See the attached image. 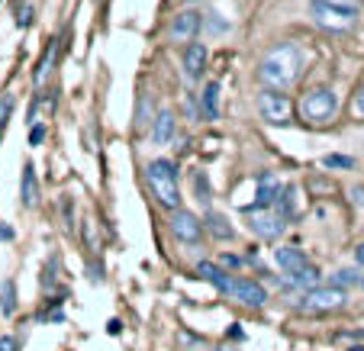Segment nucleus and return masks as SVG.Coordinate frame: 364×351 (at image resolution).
<instances>
[{"label":"nucleus","instance_id":"obj_1","mask_svg":"<svg viewBox=\"0 0 364 351\" xmlns=\"http://www.w3.org/2000/svg\"><path fill=\"white\" fill-rule=\"evenodd\" d=\"M303 62H306V58H303V48L296 45V42H277V45H271L268 52H264L262 65H258V77H262L264 87L284 90L300 81Z\"/></svg>","mask_w":364,"mask_h":351},{"label":"nucleus","instance_id":"obj_2","mask_svg":"<svg viewBox=\"0 0 364 351\" xmlns=\"http://www.w3.org/2000/svg\"><path fill=\"white\" fill-rule=\"evenodd\" d=\"M145 178H149V187L155 193L165 210H178L181 207V187H178V171H174V161L168 158H155L149 168H145Z\"/></svg>","mask_w":364,"mask_h":351},{"label":"nucleus","instance_id":"obj_3","mask_svg":"<svg viewBox=\"0 0 364 351\" xmlns=\"http://www.w3.org/2000/svg\"><path fill=\"white\" fill-rule=\"evenodd\" d=\"M338 110V97L332 87H313L309 94H303L300 113L309 119V123H329Z\"/></svg>","mask_w":364,"mask_h":351},{"label":"nucleus","instance_id":"obj_4","mask_svg":"<svg viewBox=\"0 0 364 351\" xmlns=\"http://www.w3.org/2000/svg\"><path fill=\"white\" fill-rule=\"evenodd\" d=\"M258 117L271 126H290V119H294V104H290L287 94L264 87L262 94H258Z\"/></svg>","mask_w":364,"mask_h":351},{"label":"nucleus","instance_id":"obj_5","mask_svg":"<svg viewBox=\"0 0 364 351\" xmlns=\"http://www.w3.org/2000/svg\"><path fill=\"white\" fill-rule=\"evenodd\" d=\"M248 229L262 239H281L284 229H287V220L277 213L274 207H262V210H245Z\"/></svg>","mask_w":364,"mask_h":351},{"label":"nucleus","instance_id":"obj_6","mask_svg":"<svg viewBox=\"0 0 364 351\" xmlns=\"http://www.w3.org/2000/svg\"><path fill=\"white\" fill-rule=\"evenodd\" d=\"M348 300V293H345L342 287H336V284H329V287H309L306 293H303L300 306L303 310H313V313H329V310H338V306Z\"/></svg>","mask_w":364,"mask_h":351},{"label":"nucleus","instance_id":"obj_7","mask_svg":"<svg viewBox=\"0 0 364 351\" xmlns=\"http://www.w3.org/2000/svg\"><path fill=\"white\" fill-rule=\"evenodd\" d=\"M309 14H313V20H316L323 29H329V33H345V29H351L355 26V20H358V16L348 14V10L329 7V4H319V0H313Z\"/></svg>","mask_w":364,"mask_h":351},{"label":"nucleus","instance_id":"obj_8","mask_svg":"<svg viewBox=\"0 0 364 351\" xmlns=\"http://www.w3.org/2000/svg\"><path fill=\"white\" fill-rule=\"evenodd\" d=\"M168 226H171L174 239L184 242V245H197V242L203 239V222H200L197 216L191 213V210H171V220H168Z\"/></svg>","mask_w":364,"mask_h":351},{"label":"nucleus","instance_id":"obj_9","mask_svg":"<svg viewBox=\"0 0 364 351\" xmlns=\"http://www.w3.org/2000/svg\"><path fill=\"white\" fill-rule=\"evenodd\" d=\"M200 29H203V16L197 10H181V14H174L171 26H168V39L187 45V42H193L200 36Z\"/></svg>","mask_w":364,"mask_h":351},{"label":"nucleus","instance_id":"obj_10","mask_svg":"<svg viewBox=\"0 0 364 351\" xmlns=\"http://www.w3.org/2000/svg\"><path fill=\"white\" fill-rule=\"evenodd\" d=\"M203 71H206V48L193 39L184 48V75H187V81H200Z\"/></svg>","mask_w":364,"mask_h":351},{"label":"nucleus","instance_id":"obj_11","mask_svg":"<svg viewBox=\"0 0 364 351\" xmlns=\"http://www.w3.org/2000/svg\"><path fill=\"white\" fill-rule=\"evenodd\" d=\"M255 184H258V193H255V203H248V207H242V210H262V207H271L274 203V197H277V190H281V184H277V178L274 174H258L255 178Z\"/></svg>","mask_w":364,"mask_h":351},{"label":"nucleus","instance_id":"obj_12","mask_svg":"<svg viewBox=\"0 0 364 351\" xmlns=\"http://www.w3.org/2000/svg\"><path fill=\"white\" fill-rule=\"evenodd\" d=\"M229 293H232L239 303H245V306H262L264 300H268L264 287H262V284H255V281H235Z\"/></svg>","mask_w":364,"mask_h":351},{"label":"nucleus","instance_id":"obj_13","mask_svg":"<svg viewBox=\"0 0 364 351\" xmlns=\"http://www.w3.org/2000/svg\"><path fill=\"white\" fill-rule=\"evenodd\" d=\"M174 129H178V119H174L171 110L155 113V119H151V142H155V145L171 142V139H174Z\"/></svg>","mask_w":364,"mask_h":351},{"label":"nucleus","instance_id":"obj_14","mask_svg":"<svg viewBox=\"0 0 364 351\" xmlns=\"http://www.w3.org/2000/svg\"><path fill=\"white\" fill-rule=\"evenodd\" d=\"M197 274L203 277V281L213 284V287L220 290V293H229V290H232V284H235L232 277H229L226 271H223L220 264H213V261H200V264H197Z\"/></svg>","mask_w":364,"mask_h":351},{"label":"nucleus","instance_id":"obj_15","mask_svg":"<svg viewBox=\"0 0 364 351\" xmlns=\"http://www.w3.org/2000/svg\"><path fill=\"white\" fill-rule=\"evenodd\" d=\"M274 261H277V268H281L284 274H294V271H300L303 264H309L306 255H303L300 248H294V245L277 248V252H274Z\"/></svg>","mask_w":364,"mask_h":351},{"label":"nucleus","instance_id":"obj_16","mask_svg":"<svg viewBox=\"0 0 364 351\" xmlns=\"http://www.w3.org/2000/svg\"><path fill=\"white\" fill-rule=\"evenodd\" d=\"M200 113H203V119L220 117V84L216 81H210L203 87V94H200Z\"/></svg>","mask_w":364,"mask_h":351},{"label":"nucleus","instance_id":"obj_17","mask_svg":"<svg viewBox=\"0 0 364 351\" xmlns=\"http://www.w3.org/2000/svg\"><path fill=\"white\" fill-rule=\"evenodd\" d=\"M271 207H274L277 213L284 216V220H290V216L296 213V187H294V184L281 187V190H277V197H274V203H271Z\"/></svg>","mask_w":364,"mask_h":351},{"label":"nucleus","instance_id":"obj_18","mask_svg":"<svg viewBox=\"0 0 364 351\" xmlns=\"http://www.w3.org/2000/svg\"><path fill=\"white\" fill-rule=\"evenodd\" d=\"M287 281L294 284V287H300V290H309V287H316V284H319V268H316V264H303L300 271L287 274Z\"/></svg>","mask_w":364,"mask_h":351},{"label":"nucleus","instance_id":"obj_19","mask_svg":"<svg viewBox=\"0 0 364 351\" xmlns=\"http://www.w3.org/2000/svg\"><path fill=\"white\" fill-rule=\"evenodd\" d=\"M151 119H155V97H151V94H142V100H139V107H136V129H139V132L149 129Z\"/></svg>","mask_w":364,"mask_h":351},{"label":"nucleus","instance_id":"obj_20","mask_svg":"<svg viewBox=\"0 0 364 351\" xmlns=\"http://www.w3.org/2000/svg\"><path fill=\"white\" fill-rule=\"evenodd\" d=\"M36 200H39V180H36L33 165H26L23 168V203H26V207H36Z\"/></svg>","mask_w":364,"mask_h":351},{"label":"nucleus","instance_id":"obj_21","mask_svg":"<svg viewBox=\"0 0 364 351\" xmlns=\"http://www.w3.org/2000/svg\"><path fill=\"white\" fill-rule=\"evenodd\" d=\"M206 229H210L216 239H232V235H235V229L226 222V216H223V213H213V210L206 213Z\"/></svg>","mask_w":364,"mask_h":351},{"label":"nucleus","instance_id":"obj_22","mask_svg":"<svg viewBox=\"0 0 364 351\" xmlns=\"http://www.w3.org/2000/svg\"><path fill=\"white\" fill-rule=\"evenodd\" d=\"M0 313L4 316L16 313V287L10 281H4V287H0Z\"/></svg>","mask_w":364,"mask_h":351},{"label":"nucleus","instance_id":"obj_23","mask_svg":"<svg viewBox=\"0 0 364 351\" xmlns=\"http://www.w3.org/2000/svg\"><path fill=\"white\" fill-rule=\"evenodd\" d=\"M14 107H16V97L14 94H4V97H0V132H4V126H7Z\"/></svg>","mask_w":364,"mask_h":351},{"label":"nucleus","instance_id":"obj_24","mask_svg":"<svg viewBox=\"0 0 364 351\" xmlns=\"http://www.w3.org/2000/svg\"><path fill=\"white\" fill-rule=\"evenodd\" d=\"M329 284H336V287H348V284H358V271H351V268H342V271H336Z\"/></svg>","mask_w":364,"mask_h":351},{"label":"nucleus","instance_id":"obj_25","mask_svg":"<svg viewBox=\"0 0 364 351\" xmlns=\"http://www.w3.org/2000/svg\"><path fill=\"white\" fill-rule=\"evenodd\" d=\"M319 4H329V7H338V10H348V14H361V0H319Z\"/></svg>","mask_w":364,"mask_h":351},{"label":"nucleus","instance_id":"obj_26","mask_svg":"<svg viewBox=\"0 0 364 351\" xmlns=\"http://www.w3.org/2000/svg\"><path fill=\"white\" fill-rule=\"evenodd\" d=\"M323 165L326 168H355V158H348V155H326Z\"/></svg>","mask_w":364,"mask_h":351},{"label":"nucleus","instance_id":"obj_27","mask_svg":"<svg viewBox=\"0 0 364 351\" xmlns=\"http://www.w3.org/2000/svg\"><path fill=\"white\" fill-rule=\"evenodd\" d=\"M351 113H355L358 119H364V84L358 87V94H355V104H351Z\"/></svg>","mask_w":364,"mask_h":351},{"label":"nucleus","instance_id":"obj_28","mask_svg":"<svg viewBox=\"0 0 364 351\" xmlns=\"http://www.w3.org/2000/svg\"><path fill=\"white\" fill-rule=\"evenodd\" d=\"M42 139H46V126H42V123H33V126H29V145H39Z\"/></svg>","mask_w":364,"mask_h":351},{"label":"nucleus","instance_id":"obj_29","mask_svg":"<svg viewBox=\"0 0 364 351\" xmlns=\"http://www.w3.org/2000/svg\"><path fill=\"white\" fill-rule=\"evenodd\" d=\"M29 16H33V7H26V4H23V7H20V16H16V23H20V26H29Z\"/></svg>","mask_w":364,"mask_h":351},{"label":"nucleus","instance_id":"obj_30","mask_svg":"<svg viewBox=\"0 0 364 351\" xmlns=\"http://www.w3.org/2000/svg\"><path fill=\"white\" fill-rule=\"evenodd\" d=\"M197 190H200V200H210V193H206V180H203V174H197Z\"/></svg>","mask_w":364,"mask_h":351},{"label":"nucleus","instance_id":"obj_31","mask_svg":"<svg viewBox=\"0 0 364 351\" xmlns=\"http://www.w3.org/2000/svg\"><path fill=\"white\" fill-rule=\"evenodd\" d=\"M0 351H16V342L14 338H0Z\"/></svg>","mask_w":364,"mask_h":351},{"label":"nucleus","instance_id":"obj_32","mask_svg":"<svg viewBox=\"0 0 364 351\" xmlns=\"http://www.w3.org/2000/svg\"><path fill=\"white\" fill-rule=\"evenodd\" d=\"M223 264H229V268H239L242 258H235V255H223Z\"/></svg>","mask_w":364,"mask_h":351},{"label":"nucleus","instance_id":"obj_33","mask_svg":"<svg viewBox=\"0 0 364 351\" xmlns=\"http://www.w3.org/2000/svg\"><path fill=\"white\" fill-rule=\"evenodd\" d=\"M7 239H14V229H10V226H0V242H7Z\"/></svg>","mask_w":364,"mask_h":351},{"label":"nucleus","instance_id":"obj_34","mask_svg":"<svg viewBox=\"0 0 364 351\" xmlns=\"http://www.w3.org/2000/svg\"><path fill=\"white\" fill-rule=\"evenodd\" d=\"M355 261H358V264H364V242L355 248Z\"/></svg>","mask_w":364,"mask_h":351},{"label":"nucleus","instance_id":"obj_35","mask_svg":"<svg viewBox=\"0 0 364 351\" xmlns=\"http://www.w3.org/2000/svg\"><path fill=\"white\" fill-rule=\"evenodd\" d=\"M355 203H364V190H361V187L355 190Z\"/></svg>","mask_w":364,"mask_h":351},{"label":"nucleus","instance_id":"obj_36","mask_svg":"<svg viewBox=\"0 0 364 351\" xmlns=\"http://www.w3.org/2000/svg\"><path fill=\"white\" fill-rule=\"evenodd\" d=\"M351 351H364V345H358V348H351Z\"/></svg>","mask_w":364,"mask_h":351},{"label":"nucleus","instance_id":"obj_37","mask_svg":"<svg viewBox=\"0 0 364 351\" xmlns=\"http://www.w3.org/2000/svg\"><path fill=\"white\" fill-rule=\"evenodd\" d=\"M361 284H364V281H361Z\"/></svg>","mask_w":364,"mask_h":351}]
</instances>
